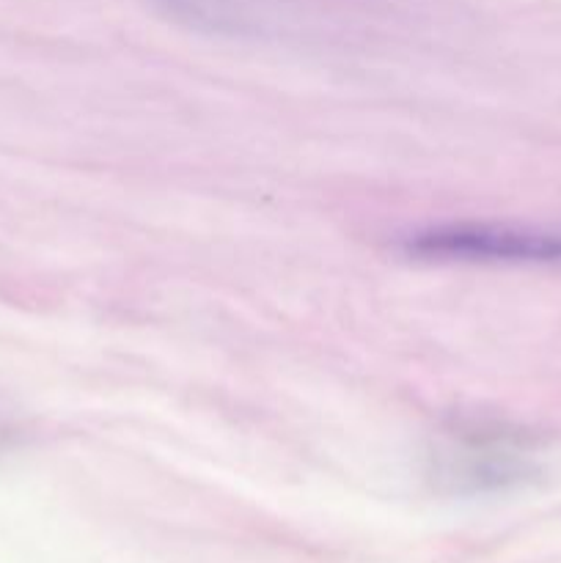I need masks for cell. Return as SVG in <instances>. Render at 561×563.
Here are the masks:
<instances>
[{
	"instance_id": "obj_1",
	"label": "cell",
	"mask_w": 561,
	"mask_h": 563,
	"mask_svg": "<svg viewBox=\"0 0 561 563\" xmlns=\"http://www.w3.org/2000/svg\"><path fill=\"white\" fill-rule=\"evenodd\" d=\"M537 438L504 421H454L429 451L432 478L454 493H487L522 482L534 471Z\"/></svg>"
},
{
	"instance_id": "obj_2",
	"label": "cell",
	"mask_w": 561,
	"mask_h": 563,
	"mask_svg": "<svg viewBox=\"0 0 561 563\" xmlns=\"http://www.w3.org/2000/svg\"><path fill=\"white\" fill-rule=\"evenodd\" d=\"M405 251L424 262L561 264V231L451 223L418 231L407 240Z\"/></svg>"
},
{
	"instance_id": "obj_3",
	"label": "cell",
	"mask_w": 561,
	"mask_h": 563,
	"mask_svg": "<svg viewBox=\"0 0 561 563\" xmlns=\"http://www.w3.org/2000/svg\"><path fill=\"white\" fill-rule=\"evenodd\" d=\"M170 14L193 22V25H209L212 31H223L226 25L240 27L245 20L242 0H163Z\"/></svg>"
}]
</instances>
